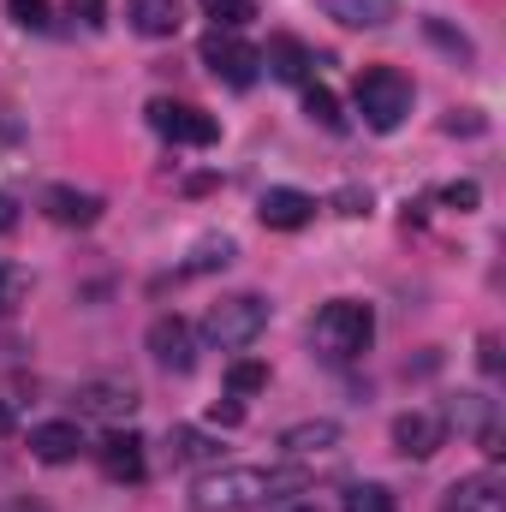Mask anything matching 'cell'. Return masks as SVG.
<instances>
[{
    "instance_id": "cell-1",
    "label": "cell",
    "mask_w": 506,
    "mask_h": 512,
    "mask_svg": "<svg viewBox=\"0 0 506 512\" xmlns=\"http://www.w3.org/2000/svg\"><path fill=\"white\" fill-rule=\"evenodd\" d=\"M304 471H268V465H209L191 483V512H256L268 495L298 489Z\"/></svg>"
},
{
    "instance_id": "cell-2",
    "label": "cell",
    "mask_w": 506,
    "mask_h": 512,
    "mask_svg": "<svg viewBox=\"0 0 506 512\" xmlns=\"http://www.w3.org/2000/svg\"><path fill=\"white\" fill-rule=\"evenodd\" d=\"M370 340H376V316H370V304H358V298H334V304H322L316 322H310V346H316L328 364L364 358Z\"/></svg>"
},
{
    "instance_id": "cell-3",
    "label": "cell",
    "mask_w": 506,
    "mask_h": 512,
    "mask_svg": "<svg viewBox=\"0 0 506 512\" xmlns=\"http://www.w3.org/2000/svg\"><path fill=\"white\" fill-rule=\"evenodd\" d=\"M352 102H358V114H364L370 131H399L405 114H411V102H417V90H411V78L393 72V66H364L358 84H352Z\"/></svg>"
},
{
    "instance_id": "cell-4",
    "label": "cell",
    "mask_w": 506,
    "mask_h": 512,
    "mask_svg": "<svg viewBox=\"0 0 506 512\" xmlns=\"http://www.w3.org/2000/svg\"><path fill=\"white\" fill-rule=\"evenodd\" d=\"M262 328H268V298H256V292H233V298L209 304V316H203V340L221 346V352L256 346Z\"/></svg>"
},
{
    "instance_id": "cell-5",
    "label": "cell",
    "mask_w": 506,
    "mask_h": 512,
    "mask_svg": "<svg viewBox=\"0 0 506 512\" xmlns=\"http://www.w3.org/2000/svg\"><path fill=\"white\" fill-rule=\"evenodd\" d=\"M203 66H209L221 84H233V90H251L256 72H262V54H256L251 42H239L233 30H209V36H203Z\"/></svg>"
},
{
    "instance_id": "cell-6",
    "label": "cell",
    "mask_w": 506,
    "mask_h": 512,
    "mask_svg": "<svg viewBox=\"0 0 506 512\" xmlns=\"http://www.w3.org/2000/svg\"><path fill=\"white\" fill-rule=\"evenodd\" d=\"M149 126L161 131L167 143H191V149H209L221 126H215V114H203V108H191V102H149Z\"/></svg>"
},
{
    "instance_id": "cell-7",
    "label": "cell",
    "mask_w": 506,
    "mask_h": 512,
    "mask_svg": "<svg viewBox=\"0 0 506 512\" xmlns=\"http://www.w3.org/2000/svg\"><path fill=\"white\" fill-rule=\"evenodd\" d=\"M143 346H149V358H155L167 376H185V370L197 364V334H191L185 316H155L149 334H143Z\"/></svg>"
},
{
    "instance_id": "cell-8",
    "label": "cell",
    "mask_w": 506,
    "mask_h": 512,
    "mask_svg": "<svg viewBox=\"0 0 506 512\" xmlns=\"http://www.w3.org/2000/svg\"><path fill=\"white\" fill-rule=\"evenodd\" d=\"M72 399H78V417H102V423H120V417H131L143 405L126 376H90V382H78Z\"/></svg>"
},
{
    "instance_id": "cell-9",
    "label": "cell",
    "mask_w": 506,
    "mask_h": 512,
    "mask_svg": "<svg viewBox=\"0 0 506 512\" xmlns=\"http://www.w3.org/2000/svg\"><path fill=\"white\" fill-rule=\"evenodd\" d=\"M256 215H262V227H274V233H298V227L316 221V197H310V191H292V185H268L262 203H256Z\"/></svg>"
},
{
    "instance_id": "cell-10",
    "label": "cell",
    "mask_w": 506,
    "mask_h": 512,
    "mask_svg": "<svg viewBox=\"0 0 506 512\" xmlns=\"http://www.w3.org/2000/svg\"><path fill=\"white\" fill-rule=\"evenodd\" d=\"M441 441H447L441 411H405V417H393V447H399L405 459H429Z\"/></svg>"
},
{
    "instance_id": "cell-11",
    "label": "cell",
    "mask_w": 506,
    "mask_h": 512,
    "mask_svg": "<svg viewBox=\"0 0 506 512\" xmlns=\"http://www.w3.org/2000/svg\"><path fill=\"white\" fill-rule=\"evenodd\" d=\"M441 512H506V483L495 471H477V477H459L447 489Z\"/></svg>"
},
{
    "instance_id": "cell-12",
    "label": "cell",
    "mask_w": 506,
    "mask_h": 512,
    "mask_svg": "<svg viewBox=\"0 0 506 512\" xmlns=\"http://www.w3.org/2000/svg\"><path fill=\"white\" fill-rule=\"evenodd\" d=\"M42 209L60 227H96L102 221V197L96 191H78V185H48L42 191Z\"/></svg>"
},
{
    "instance_id": "cell-13",
    "label": "cell",
    "mask_w": 506,
    "mask_h": 512,
    "mask_svg": "<svg viewBox=\"0 0 506 512\" xmlns=\"http://www.w3.org/2000/svg\"><path fill=\"white\" fill-rule=\"evenodd\" d=\"M316 12L346 24V30H381L399 18V0H316Z\"/></svg>"
},
{
    "instance_id": "cell-14",
    "label": "cell",
    "mask_w": 506,
    "mask_h": 512,
    "mask_svg": "<svg viewBox=\"0 0 506 512\" xmlns=\"http://www.w3.org/2000/svg\"><path fill=\"white\" fill-rule=\"evenodd\" d=\"M126 24L137 30V36L161 42V36H179L185 6H179V0H126Z\"/></svg>"
},
{
    "instance_id": "cell-15",
    "label": "cell",
    "mask_w": 506,
    "mask_h": 512,
    "mask_svg": "<svg viewBox=\"0 0 506 512\" xmlns=\"http://www.w3.org/2000/svg\"><path fill=\"white\" fill-rule=\"evenodd\" d=\"M262 54V66L280 78V84H310V48L298 42V36H268V48H256Z\"/></svg>"
},
{
    "instance_id": "cell-16",
    "label": "cell",
    "mask_w": 506,
    "mask_h": 512,
    "mask_svg": "<svg viewBox=\"0 0 506 512\" xmlns=\"http://www.w3.org/2000/svg\"><path fill=\"white\" fill-rule=\"evenodd\" d=\"M280 447H286L292 459H322V453H334V447H340V423H334V417L292 423V429H280Z\"/></svg>"
},
{
    "instance_id": "cell-17",
    "label": "cell",
    "mask_w": 506,
    "mask_h": 512,
    "mask_svg": "<svg viewBox=\"0 0 506 512\" xmlns=\"http://www.w3.org/2000/svg\"><path fill=\"white\" fill-rule=\"evenodd\" d=\"M78 447H84V435H78V423H36L30 429V453L42 459V465H66V459H78Z\"/></svg>"
},
{
    "instance_id": "cell-18",
    "label": "cell",
    "mask_w": 506,
    "mask_h": 512,
    "mask_svg": "<svg viewBox=\"0 0 506 512\" xmlns=\"http://www.w3.org/2000/svg\"><path fill=\"white\" fill-rule=\"evenodd\" d=\"M102 471H108V477H114V483H143V435H120V429H114V435H108V441H102Z\"/></svg>"
},
{
    "instance_id": "cell-19",
    "label": "cell",
    "mask_w": 506,
    "mask_h": 512,
    "mask_svg": "<svg viewBox=\"0 0 506 512\" xmlns=\"http://www.w3.org/2000/svg\"><path fill=\"white\" fill-rule=\"evenodd\" d=\"M441 423H459L465 435H483L489 423H495V399H483V393H459L453 405H447V417Z\"/></svg>"
},
{
    "instance_id": "cell-20",
    "label": "cell",
    "mask_w": 506,
    "mask_h": 512,
    "mask_svg": "<svg viewBox=\"0 0 506 512\" xmlns=\"http://www.w3.org/2000/svg\"><path fill=\"white\" fill-rule=\"evenodd\" d=\"M24 304H30V268L0 262V322H6V316H18Z\"/></svg>"
},
{
    "instance_id": "cell-21",
    "label": "cell",
    "mask_w": 506,
    "mask_h": 512,
    "mask_svg": "<svg viewBox=\"0 0 506 512\" xmlns=\"http://www.w3.org/2000/svg\"><path fill=\"white\" fill-rule=\"evenodd\" d=\"M233 256H239V245H233V239H203V245H197V256H191L179 274H209V268H227Z\"/></svg>"
},
{
    "instance_id": "cell-22",
    "label": "cell",
    "mask_w": 506,
    "mask_h": 512,
    "mask_svg": "<svg viewBox=\"0 0 506 512\" xmlns=\"http://www.w3.org/2000/svg\"><path fill=\"white\" fill-rule=\"evenodd\" d=\"M203 12H209L215 30H239V24L256 18V0H203Z\"/></svg>"
},
{
    "instance_id": "cell-23",
    "label": "cell",
    "mask_w": 506,
    "mask_h": 512,
    "mask_svg": "<svg viewBox=\"0 0 506 512\" xmlns=\"http://www.w3.org/2000/svg\"><path fill=\"white\" fill-rule=\"evenodd\" d=\"M304 114H310L316 126H328V131L346 126V120H340V102H334V90H322V84H310V90H304Z\"/></svg>"
},
{
    "instance_id": "cell-24",
    "label": "cell",
    "mask_w": 506,
    "mask_h": 512,
    "mask_svg": "<svg viewBox=\"0 0 506 512\" xmlns=\"http://www.w3.org/2000/svg\"><path fill=\"white\" fill-rule=\"evenodd\" d=\"M340 512H399V507H393V495H387L381 483H352Z\"/></svg>"
},
{
    "instance_id": "cell-25",
    "label": "cell",
    "mask_w": 506,
    "mask_h": 512,
    "mask_svg": "<svg viewBox=\"0 0 506 512\" xmlns=\"http://www.w3.org/2000/svg\"><path fill=\"white\" fill-rule=\"evenodd\" d=\"M262 387H268V364H256V358H245V364H233V370H227V393H233V399L262 393Z\"/></svg>"
},
{
    "instance_id": "cell-26",
    "label": "cell",
    "mask_w": 506,
    "mask_h": 512,
    "mask_svg": "<svg viewBox=\"0 0 506 512\" xmlns=\"http://www.w3.org/2000/svg\"><path fill=\"white\" fill-rule=\"evenodd\" d=\"M221 447L203 435V429H173V459H215Z\"/></svg>"
},
{
    "instance_id": "cell-27",
    "label": "cell",
    "mask_w": 506,
    "mask_h": 512,
    "mask_svg": "<svg viewBox=\"0 0 506 512\" xmlns=\"http://www.w3.org/2000/svg\"><path fill=\"white\" fill-rule=\"evenodd\" d=\"M6 18L18 30H48V0H6Z\"/></svg>"
},
{
    "instance_id": "cell-28",
    "label": "cell",
    "mask_w": 506,
    "mask_h": 512,
    "mask_svg": "<svg viewBox=\"0 0 506 512\" xmlns=\"http://www.w3.org/2000/svg\"><path fill=\"white\" fill-rule=\"evenodd\" d=\"M423 30H429V36H435V42H441V48H453V54H459V60H471V42H465V36H453V30H447V24H441V18H423Z\"/></svg>"
},
{
    "instance_id": "cell-29",
    "label": "cell",
    "mask_w": 506,
    "mask_h": 512,
    "mask_svg": "<svg viewBox=\"0 0 506 512\" xmlns=\"http://www.w3.org/2000/svg\"><path fill=\"white\" fill-rule=\"evenodd\" d=\"M477 197H483V191H477L471 179H465V185H447V191H441V203H453V209H477Z\"/></svg>"
},
{
    "instance_id": "cell-30",
    "label": "cell",
    "mask_w": 506,
    "mask_h": 512,
    "mask_svg": "<svg viewBox=\"0 0 506 512\" xmlns=\"http://www.w3.org/2000/svg\"><path fill=\"white\" fill-rule=\"evenodd\" d=\"M209 417H215V423H227V429H233V423H245V405H239V399H227V405H221V399H215V411H209Z\"/></svg>"
},
{
    "instance_id": "cell-31",
    "label": "cell",
    "mask_w": 506,
    "mask_h": 512,
    "mask_svg": "<svg viewBox=\"0 0 506 512\" xmlns=\"http://www.w3.org/2000/svg\"><path fill=\"white\" fill-rule=\"evenodd\" d=\"M340 215H370V191H340Z\"/></svg>"
},
{
    "instance_id": "cell-32",
    "label": "cell",
    "mask_w": 506,
    "mask_h": 512,
    "mask_svg": "<svg viewBox=\"0 0 506 512\" xmlns=\"http://www.w3.org/2000/svg\"><path fill=\"white\" fill-rule=\"evenodd\" d=\"M12 227H18V197L0 191V233H12Z\"/></svg>"
},
{
    "instance_id": "cell-33",
    "label": "cell",
    "mask_w": 506,
    "mask_h": 512,
    "mask_svg": "<svg viewBox=\"0 0 506 512\" xmlns=\"http://www.w3.org/2000/svg\"><path fill=\"white\" fill-rule=\"evenodd\" d=\"M72 18H84V24H102V0H72Z\"/></svg>"
},
{
    "instance_id": "cell-34",
    "label": "cell",
    "mask_w": 506,
    "mask_h": 512,
    "mask_svg": "<svg viewBox=\"0 0 506 512\" xmlns=\"http://www.w3.org/2000/svg\"><path fill=\"white\" fill-rule=\"evenodd\" d=\"M0 512H48V507H36V501H0Z\"/></svg>"
},
{
    "instance_id": "cell-35",
    "label": "cell",
    "mask_w": 506,
    "mask_h": 512,
    "mask_svg": "<svg viewBox=\"0 0 506 512\" xmlns=\"http://www.w3.org/2000/svg\"><path fill=\"white\" fill-rule=\"evenodd\" d=\"M0 435H12V405L0 399Z\"/></svg>"
},
{
    "instance_id": "cell-36",
    "label": "cell",
    "mask_w": 506,
    "mask_h": 512,
    "mask_svg": "<svg viewBox=\"0 0 506 512\" xmlns=\"http://www.w3.org/2000/svg\"><path fill=\"white\" fill-rule=\"evenodd\" d=\"M292 512H322V507H292Z\"/></svg>"
}]
</instances>
